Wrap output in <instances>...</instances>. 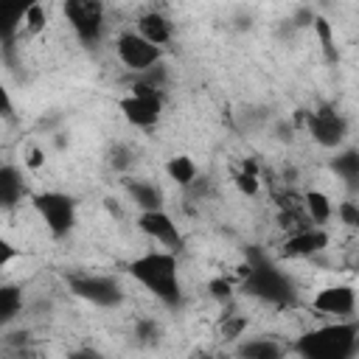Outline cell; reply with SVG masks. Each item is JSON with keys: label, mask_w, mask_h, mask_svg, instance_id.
<instances>
[{"label": "cell", "mask_w": 359, "mask_h": 359, "mask_svg": "<svg viewBox=\"0 0 359 359\" xmlns=\"http://www.w3.org/2000/svg\"><path fill=\"white\" fill-rule=\"evenodd\" d=\"M126 272L163 306L177 309L182 303V286H180V264L171 250H149L129 261Z\"/></svg>", "instance_id": "1"}, {"label": "cell", "mask_w": 359, "mask_h": 359, "mask_svg": "<svg viewBox=\"0 0 359 359\" xmlns=\"http://www.w3.org/2000/svg\"><path fill=\"white\" fill-rule=\"evenodd\" d=\"M356 337L359 323L353 320H334L300 334L292 351L300 359H353L356 356Z\"/></svg>", "instance_id": "2"}, {"label": "cell", "mask_w": 359, "mask_h": 359, "mask_svg": "<svg viewBox=\"0 0 359 359\" xmlns=\"http://www.w3.org/2000/svg\"><path fill=\"white\" fill-rule=\"evenodd\" d=\"M241 289L258 300H266V303H292L294 297V289H292V280L269 261H264L261 255L250 252V261L247 266H241Z\"/></svg>", "instance_id": "3"}, {"label": "cell", "mask_w": 359, "mask_h": 359, "mask_svg": "<svg viewBox=\"0 0 359 359\" xmlns=\"http://www.w3.org/2000/svg\"><path fill=\"white\" fill-rule=\"evenodd\" d=\"M34 210L53 238H65L76 224V199L62 191H39L31 196Z\"/></svg>", "instance_id": "4"}, {"label": "cell", "mask_w": 359, "mask_h": 359, "mask_svg": "<svg viewBox=\"0 0 359 359\" xmlns=\"http://www.w3.org/2000/svg\"><path fill=\"white\" fill-rule=\"evenodd\" d=\"M118 109L123 112V118L137 126V129H151L160 115H163V93L143 87V84H132L129 95H123L118 101Z\"/></svg>", "instance_id": "5"}, {"label": "cell", "mask_w": 359, "mask_h": 359, "mask_svg": "<svg viewBox=\"0 0 359 359\" xmlns=\"http://www.w3.org/2000/svg\"><path fill=\"white\" fill-rule=\"evenodd\" d=\"M67 289L98 309H118L123 303V289L109 275H70Z\"/></svg>", "instance_id": "6"}, {"label": "cell", "mask_w": 359, "mask_h": 359, "mask_svg": "<svg viewBox=\"0 0 359 359\" xmlns=\"http://www.w3.org/2000/svg\"><path fill=\"white\" fill-rule=\"evenodd\" d=\"M115 56H118V62H121L126 70H132V73L137 76V73H146V70H151L154 65H160L163 48L151 45V42L143 39L137 31H123V34L115 36Z\"/></svg>", "instance_id": "7"}, {"label": "cell", "mask_w": 359, "mask_h": 359, "mask_svg": "<svg viewBox=\"0 0 359 359\" xmlns=\"http://www.w3.org/2000/svg\"><path fill=\"white\" fill-rule=\"evenodd\" d=\"M104 3L98 0H67L65 3V17L73 28V34L84 42V45H95L104 36Z\"/></svg>", "instance_id": "8"}, {"label": "cell", "mask_w": 359, "mask_h": 359, "mask_svg": "<svg viewBox=\"0 0 359 359\" xmlns=\"http://www.w3.org/2000/svg\"><path fill=\"white\" fill-rule=\"evenodd\" d=\"M306 129H309L311 140L323 149H339L348 137V121L328 104L306 112Z\"/></svg>", "instance_id": "9"}, {"label": "cell", "mask_w": 359, "mask_h": 359, "mask_svg": "<svg viewBox=\"0 0 359 359\" xmlns=\"http://www.w3.org/2000/svg\"><path fill=\"white\" fill-rule=\"evenodd\" d=\"M311 309L325 314V317H337V320H351L356 311V289L345 286V283H334L320 289L311 297Z\"/></svg>", "instance_id": "10"}, {"label": "cell", "mask_w": 359, "mask_h": 359, "mask_svg": "<svg viewBox=\"0 0 359 359\" xmlns=\"http://www.w3.org/2000/svg\"><path fill=\"white\" fill-rule=\"evenodd\" d=\"M137 227L146 238L163 244L165 250H177L182 244V233H180V224L165 213V210H146L137 216Z\"/></svg>", "instance_id": "11"}, {"label": "cell", "mask_w": 359, "mask_h": 359, "mask_svg": "<svg viewBox=\"0 0 359 359\" xmlns=\"http://www.w3.org/2000/svg\"><path fill=\"white\" fill-rule=\"evenodd\" d=\"M328 244H331V236L325 227H306L280 241V255L283 258H311V255L328 250Z\"/></svg>", "instance_id": "12"}, {"label": "cell", "mask_w": 359, "mask_h": 359, "mask_svg": "<svg viewBox=\"0 0 359 359\" xmlns=\"http://www.w3.org/2000/svg\"><path fill=\"white\" fill-rule=\"evenodd\" d=\"M135 31H137L143 39H149L151 45H157V48H165V45L174 39V25H171V20H168L163 11H157V8L140 14Z\"/></svg>", "instance_id": "13"}, {"label": "cell", "mask_w": 359, "mask_h": 359, "mask_svg": "<svg viewBox=\"0 0 359 359\" xmlns=\"http://www.w3.org/2000/svg\"><path fill=\"white\" fill-rule=\"evenodd\" d=\"M286 345L275 337H252L236 345V359H286Z\"/></svg>", "instance_id": "14"}, {"label": "cell", "mask_w": 359, "mask_h": 359, "mask_svg": "<svg viewBox=\"0 0 359 359\" xmlns=\"http://www.w3.org/2000/svg\"><path fill=\"white\" fill-rule=\"evenodd\" d=\"M123 188H126L129 199L140 208V213H146V210H163V191H160L154 182L126 177V180H123Z\"/></svg>", "instance_id": "15"}, {"label": "cell", "mask_w": 359, "mask_h": 359, "mask_svg": "<svg viewBox=\"0 0 359 359\" xmlns=\"http://www.w3.org/2000/svg\"><path fill=\"white\" fill-rule=\"evenodd\" d=\"M303 210H306V216L311 219V224L314 227H323V224H328L331 219H334V202L328 199V194H323V191H314V188H309L306 194H303Z\"/></svg>", "instance_id": "16"}, {"label": "cell", "mask_w": 359, "mask_h": 359, "mask_svg": "<svg viewBox=\"0 0 359 359\" xmlns=\"http://www.w3.org/2000/svg\"><path fill=\"white\" fill-rule=\"evenodd\" d=\"M331 171L351 188L359 191V149H342L331 160Z\"/></svg>", "instance_id": "17"}, {"label": "cell", "mask_w": 359, "mask_h": 359, "mask_svg": "<svg viewBox=\"0 0 359 359\" xmlns=\"http://www.w3.org/2000/svg\"><path fill=\"white\" fill-rule=\"evenodd\" d=\"M165 174H168V180L177 182L180 188H191V185L199 180V168H196V163H194L188 154H174V157H168Z\"/></svg>", "instance_id": "18"}, {"label": "cell", "mask_w": 359, "mask_h": 359, "mask_svg": "<svg viewBox=\"0 0 359 359\" xmlns=\"http://www.w3.org/2000/svg\"><path fill=\"white\" fill-rule=\"evenodd\" d=\"M25 194V185H22V177L14 165H3L0 168V202L3 208H14Z\"/></svg>", "instance_id": "19"}, {"label": "cell", "mask_w": 359, "mask_h": 359, "mask_svg": "<svg viewBox=\"0 0 359 359\" xmlns=\"http://www.w3.org/2000/svg\"><path fill=\"white\" fill-rule=\"evenodd\" d=\"M20 311H22V289L14 283H6L0 289V320L8 325Z\"/></svg>", "instance_id": "20"}, {"label": "cell", "mask_w": 359, "mask_h": 359, "mask_svg": "<svg viewBox=\"0 0 359 359\" xmlns=\"http://www.w3.org/2000/svg\"><path fill=\"white\" fill-rule=\"evenodd\" d=\"M311 28H314V34H317V39H320V48H323L325 59H328V62H337L339 53H337V39H334V28H331V22H328L323 14H317Z\"/></svg>", "instance_id": "21"}, {"label": "cell", "mask_w": 359, "mask_h": 359, "mask_svg": "<svg viewBox=\"0 0 359 359\" xmlns=\"http://www.w3.org/2000/svg\"><path fill=\"white\" fill-rule=\"evenodd\" d=\"M247 325H250V320H247V314H224L222 317V325H219V334H222V339L224 342H241V337H244V331H247Z\"/></svg>", "instance_id": "22"}, {"label": "cell", "mask_w": 359, "mask_h": 359, "mask_svg": "<svg viewBox=\"0 0 359 359\" xmlns=\"http://www.w3.org/2000/svg\"><path fill=\"white\" fill-rule=\"evenodd\" d=\"M160 325H157V320H151V317H143V320H137L135 323V339H137V345H143V348H151V345H157L160 342Z\"/></svg>", "instance_id": "23"}, {"label": "cell", "mask_w": 359, "mask_h": 359, "mask_svg": "<svg viewBox=\"0 0 359 359\" xmlns=\"http://www.w3.org/2000/svg\"><path fill=\"white\" fill-rule=\"evenodd\" d=\"M45 22H48V14H45V6L42 3L25 6V11H22V28L28 34H42L45 31Z\"/></svg>", "instance_id": "24"}, {"label": "cell", "mask_w": 359, "mask_h": 359, "mask_svg": "<svg viewBox=\"0 0 359 359\" xmlns=\"http://www.w3.org/2000/svg\"><path fill=\"white\" fill-rule=\"evenodd\" d=\"M233 182H236V188H238L244 196H258V191H261L258 174H247V171H241V168L233 174Z\"/></svg>", "instance_id": "25"}, {"label": "cell", "mask_w": 359, "mask_h": 359, "mask_svg": "<svg viewBox=\"0 0 359 359\" xmlns=\"http://www.w3.org/2000/svg\"><path fill=\"white\" fill-rule=\"evenodd\" d=\"M337 219L353 230H359V202L356 199H345L337 205Z\"/></svg>", "instance_id": "26"}, {"label": "cell", "mask_w": 359, "mask_h": 359, "mask_svg": "<svg viewBox=\"0 0 359 359\" xmlns=\"http://www.w3.org/2000/svg\"><path fill=\"white\" fill-rule=\"evenodd\" d=\"M208 292H210V297H213V300L227 303V300L233 297V283H230V280H224V278H213V280H208Z\"/></svg>", "instance_id": "27"}, {"label": "cell", "mask_w": 359, "mask_h": 359, "mask_svg": "<svg viewBox=\"0 0 359 359\" xmlns=\"http://www.w3.org/2000/svg\"><path fill=\"white\" fill-rule=\"evenodd\" d=\"M109 163H112V168H118V171L129 168V165H132V154H129V149H126V146H115V149L109 151Z\"/></svg>", "instance_id": "28"}, {"label": "cell", "mask_w": 359, "mask_h": 359, "mask_svg": "<svg viewBox=\"0 0 359 359\" xmlns=\"http://www.w3.org/2000/svg\"><path fill=\"white\" fill-rule=\"evenodd\" d=\"M25 168H31V171H39L42 165H45V151L39 149V146H31L28 151H25Z\"/></svg>", "instance_id": "29"}, {"label": "cell", "mask_w": 359, "mask_h": 359, "mask_svg": "<svg viewBox=\"0 0 359 359\" xmlns=\"http://www.w3.org/2000/svg\"><path fill=\"white\" fill-rule=\"evenodd\" d=\"M67 359H107V356L98 353L95 348H79V351H70Z\"/></svg>", "instance_id": "30"}, {"label": "cell", "mask_w": 359, "mask_h": 359, "mask_svg": "<svg viewBox=\"0 0 359 359\" xmlns=\"http://www.w3.org/2000/svg\"><path fill=\"white\" fill-rule=\"evenodd\" d=\"M314 17H317V14H314L311 8H297V14H294L292 22H294V25H314Z\"/></svg>", "instance_id": "31"}, {"label": "cell", "mask_w": 359, "mask_h": 359, "mask_svg": "<svg viewBox=\"0 0 359 359\" xmlns=\"http://www.w3.org/2000/svg\"><path fill=\"white\" fill-rule=\"evenodd\" d=\"M0 247H3V255H0V264H3V266H8V264H11V258L17 255V250H14V247H11L8 241H3Z\"/></svg>", "instance_id": "32"}, {"label": "cell", "mask_w": 359, "mask_h": 359, "mask_svg": "<svg viewBox=\"0 0 359 359\" xmlns=\"http://www.w3.org/2000/svg\"><path fill=\"white\" fill-rule=\"evenodd\" d=\"M356 353H359V337H356Z\"/></svg>", "instance_id": "33"}, {"label": "cell", "mask_w": 359, "mask_h": 359, "mask_svg": "<svg viewBox=\"0 0 359 359\" xmlns=\"http://www.w3.org/2000/svg\"><path fill=\"white\" fill-rule=\"evenodd\" d=\"M6 359H11V356H6Z\"/></svg>", "instance_id": "34"}]
</instances>
